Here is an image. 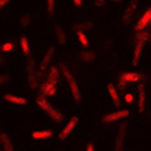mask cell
<instances>
[{
    "label": "cell",
    "instance_id": "6da1fadb",
    "mask_svg": "<svg viewBox=\"0 0 151 151\" xmlns=\"http://www.w3.org/2000/svg\"><path fill=\"white\" fill-rule=\"evenodd\" d=\"M59 70L61 71V74H63L64 79L67 81L68 87H70V90H71V94H72L74 101L76 102V104H81V102H82L81 88H79V86H78V83H76V81H75V78H74V75H72V72H71L70 67H68L67 64L60 63L59 64Z\"/></svg>",
    "mask_w": 151,
    "mask_h": 151
},
{
    "label": "cell",
    "instance_id": "7a4b0ae2",
    "mask_svg": "<svg viewBox=\"0 0 151 151\" xmlns=\"http://www.w3.org/2000/svg\"><path fill=\"white\" fill-rule=\"evenodd\" d=\"M35 102H37V105L41 108V110H44V112H45L46 114L55 121V123H61V121L64 120L63 113L60 112V110H57L56 108H55V106H53L52 104L44 97V95L37 97V98H35Z\"/></svg>",
    "mask_w": 151,
    "mask_h": 151
},
{
    "label": "cell",
    "instance_id": "3957f363",
    "mask_svg": "<svg viewBox=\"0 0 151 151\" xmlns=\"http://www.w3.org/2000/svg\"><path fill=\"white\" fill-rule=\"evenodd\" d=\"M129 116V110L128 109H121V110H116V112L108 113L105 116L102 117V123L105 124H110V123H116V121H120V120L125 119V117Z\"/></svg>",
    "mask_w": 151,
    "mask_h": 151
},
{
    "label": "cell",
    "instance_id": "277c9868",
    "mask_svg": "<svg viewBox=\"0 0 151 151\" xmlns=\"http://www.w3.org/2000/svg\"><path fill=\"white\" fill-rule=\"evenodd\" d=\"M137 7H139V0H131L129 3H128V6L125 7V10H124V14H123V22H124V25H128V23L132 21V17H134L135 11H136Z\"/></svg>",
    "mask_w": 151,
    "mask_h": 151
},
{
    "label": "cell",
    "instance_id": "5b68a950",
    "mask_svg": "<svg viewBox=\"0 0 151 151\" xmlns=\"http://www.w3.org/2000/svg\"><path fill=\"white\" fill-rule=\"evenodd\" d=\"M78 121H79L78 116H72V117L70 119V121H67L65 127H64L63 129H61V132L59 134V139H60V140H65V139L70 136L71 132H72V131H74V128L76 127Z\"/></svg>",
    "mask_w": 151,
    "mask_h": 151
},
{
    "label": "cell",
    "instance_id": "8992f818",
    "mask_svg": "<svg viewBox=\"0 0 151 151\" xmlns=\"http://www.w3.org/2000/svg\"><path fill=\"white\" fill-rule=\"evenodd\" d=\"M150 21H151V7L147 8V10H146V12H144V14L140 17V19L137 21V23L135 25V30H136V32L144 30V29L150 25Z\"/></svg>",
    "mask_w": 151,
    "mask_h": 151
},
{
    "label": "cell",
    "instance_id": "52a82bcc",
    "mask_svg": "<svg viewBox=\"0 0 151 151\" xmlns=\"http://www.w3.org/2000/svg\"><path fill=\"white\" fill-rule=\"evenodd\" d=\"M146 42L142 40H135V48H134V56H132V64L136 67L139 61H140V56L143 52V46Z\"/></svg>",
    "mask_w": 151,
    "mask_h": 151
},
{
    "label": "cell",
    "instance_id": "ba28073f",
    "mask_svg": "<svg viewBox=\"0 0 151 151\" xmlns=\"http://www.w3.org/2000/svg\"><path fill=\"white\" fill-rule=\"evenodd\" d=\"M53 55H55V46H49L48 49H46L45 55H44V59H42L41 64H40V72H44L46 68L49 67L50 61L53 59Z\"/></svg>",
    "mask_w": 151,
    "mask_h": 151
},
{
    "label": "cell",
    "instance_id": "9c48e42d",
    "mask_svg": "<svg viewBox=\"0 0 151 151\" xmlns=\"http://www.w3.org/2000/svg\"><path fill=\"white\" fill-rule=\"evenodd\" d=\"M27 82L32 88H37V75H35L34 61L33 60H30L27 64Z\"/></svg>",
    "mask_w": 151,
    "mask_h": 151
},
{
    "label": "cell",
    "instance_id": "30bf717a",
    "mask_svg": "<svg viewBox=\"0 0 151 151\" xmlns=\"http://www.w3.org/2000/svg\"><path fill=\"white\" fill-rule=\"evenodd\" d=\"M57 86L56 84H52V83H48V82H44V83L41 84V87H40V90H41V94L44 95V97H52V95L56 94L57 91Z\"/></svg>",
    "mask_w": 151,
    "mask_h": 151
},
{
    "label": "cell",
    "instance_id": "8fae6325",
    "mask_svg": "<svg viewBox=\"0 0 151 151\" xmlns=\"http://www.w3.org/2000/svg\"><path fill=\"white\" fill-rule=\"evenodd\" d=\"M137 91H139L137 109H139V112H140V113H143L144 110H146V88H144V84H139Z\"/></svg>",
    "mask_w": 151,
    "mask_h": 151
},
{
    "label": "cell",
    "instance_id": "7c38bea8",
    "mask_svg": "<svg viewBox=\"0 0 151 151\" xmlns=\"http://www.w3.org/2000/svg\"><path fill=\"white\" fill-rule=\"evenodd\" d=\"M3 99L6 102H10V104H14V105H26L27 104V99L23 98V97H19V95H14V94H4Z\"/></svg>",
    "mask_w": 151,
    "mask_h": 151
},
{
    "label": "cell",
    "instance_id": "4fadbf2b",
    "mask_svg": "<svg viewBox=\"0 0 151 151\" xmlns=\"http://www.w3.org/2000/svg\"><path fill=\"white\" fill-rule=\"evenodd\" d=\"M53 33H55V37H56V41L59 42L60 45H65V42H67V35H65V32H64V29L61 26L56 25L53 27Z\"/></svg>",
    "mask_w": 151,
    "mask_h": 151
},
{
    "label": "cell",
    "instance_id": "5bb4252c",
    "mask_svg": "<svg viewBox=\"0 0 151 151\" xmlns=\"http://www.w3.org/2000/svg\"><path fill=\"white\" fill-rule=\"evenodd\" d=\"M52 129H41V131H34L32 132V137L35 139V140H44V139H49V137L53 136Z\"/></svg>",
    "mask_w": 151,
    "mask_h": 151
},
{
    "label": "cell",
    "instance_id": "9a60e30c",
    "mask_svg": "<svg viewBox=\"0 0 151 151\" xmlns=\"http://www.w3.org/2000/svg\"><path fill=\"white\" fill-rule=\"evenodd\" d=\"M48 83H52V84H56L59 83V67H56V65H53V67L49 68V74H48V76H46V81Z\"/></svg>",
    "mask_w": 151,
    "mask_h": 151
},
{
    "label": "cell",
    "instance_id": "2e32d148",
    "mask_svg": "<svg viewBox=\"0 0 151 151\" xmlns=\"http://www.w3.org/2000/svg\"><path fill=\"white\" fill-rule=\"evenodd\" d=\"M108 91H109V95H110V99L113 101V104L116 106L120 105V97H119V91H117V87L114 84L109 83L108 84Z\"/></svg>",
    "mask_w": 151,
    "mask_h": 151
},
{
    "label": "cell",
    "instance_id": "e0dca14e",
    "mask_svg": "<svg viewBox=\"0 0 151 151\" xmlns=\"http://www.w3.org/2000/svg\"><path fill=\"white\" fill-rule=\"evenodd\" d=\"M0 144L4 148V151H14V146L11 143V139L7 134H1L0 135Z\"/></svg>",
    "mask_w": 151,
    "mask_h": 151
},
{
    "label": "cell",
    "instance_id": "ac0fdd59",
    "mask_svg": "<svg viewBox=\"0 0 151 151\" xmlns=\"http://www.w3.org/2000/svg\"><path fill=\"white\" fill-rule=\"evenodd\" d=\"M120 78L125 81L127 83H129V82H139L142 79V75L137 74V72H124V74L120 75Z\"/></svg>",
    "mask_w": 151,
    "mask_h": 151
},
{
    "label": "cell",
    "instance_id": "d6986e66",
    "mask_svg": "<svg viewBox=\"0 0 151 151\" xmlns=\"http://www.w3.org/2000/svg\"><path fill=\"white\" fill-rule=\"evenodd\" d=\"M19 45H21V49L23 52L25 56H29L30 55V45H29V40L26 35H22L19 38Z\"/></svg>",
    "mask_w": 151,
    "mask_h": 151
},
{
    "label": "cell",
    "instance_id": "ffe728a7",
    "mask_svg": "<svg viewBox=\"0 0 151 151\" xmlns=\"http://www.w3.org/2000/svg\"><path fill=\"white\" fill-rule=\"evenodd\" d=\"M79 57H81V60L84 61V63H91V61H94L97 59L95 53L91 52V50H83V52H81V56Z\"/></svg>",
    "mask_w": 151,
    "mask_h": 151
},
{
    "label": "cell",
    "instance_id": "44dd1931",
    "mask_svg": "<svg viewBox=\"0 0 151 151\" xmlns=\"http://www.w3.org/2000/svg\"><path fill=\"white\" fill-rule=\"evenodd\" d=\"M33 22V15L29 14V12H26V14H23L21 17V19H19V26H21L22 29H26L30 26V23Z\"/></svg>",
    "mask_w": 151,
    "mask_h": 151
},
{
    "label": "cell",
    "instance_id": "7402d4cb",
    "mask_svg": "<svg viewBox=\"0 0 151 151\" xmlns=\"http://www.w3.org/2000/svg\"><path fill=\"white\" fill-rule=\"evenodd\" d=\"M125 128H127V124L123 123V125L120 127L119 129V136H117V144H116V150L120 151V148H121V146H123V142H124V136H125Z\"/></svg>",
    "mask_w": 151,
    "mask_h": 151
},
{
    "label": "cell",
    "instance_id": "603a6c76",
    "mask_svg": "<svg viewBox=\"0 0 151 151\" xmlns=\"http://www.w3.org/2000/svg\"><path fill=\"white\" fill-rule=\"evenodd\" d=\"M76 35H78V40H79V42L82 44V46H84V48H88V40H87V35H86V33H84L83 30H76Z\"/></svg>",
    "mask_w": 151,
    "mask_h": 151
},
{
    "label": "cell",
    "instance_id": "cb8c5ba5",
    "mask_svg": "<svg viewBox=\"0 0 151 151\" xmlns=\"http://www.w3.org/2000/svg\"><path fill=\"white\" fill-rule=\"evenodd\" d=\"M151 38V34L148 32H144V30H140V32H136L135 34V40H142V41H148Z\"/></svg>",
    "mask_w": 151,
    "mask_h": 151
},
{
    "label": "cell",
    "instance_id": "d4e9b609",
    "mask_svg": "<svg viewBox=\"0 0 151 151\" xmlns=\"http://www.w3.org/2000/svg\"><path fill=\"white\" fill-rule=\"evenodd\" d=\"M55 10H56V0H46V11H48V14L53 15Z\"/></svg>",
    "mask_w": 151,
    "mask_h": 151
},
{
    "label": "cell",
    "instance_id": "484cf974",
    "mask_svg": "<svg viewBox=\"0 0 151 151\" xmlns=\"http://www.w3.org/2000/svg\"><path fill=\"white\" fill-rule=\"evenodd\" d=\"M15 45H14V42H4L3 45L0 46V50L1 52H11V50H14Z\"/></svg>",
    "mask_w": 151,
    "mask_h": 151
},
{
    "label": "cell",
    "instance_id": "4316f807",
    "mask_svg": "<svg viewBox=\"0 0 151 151\" xmlns=\"http://www.w3.org/2000/svg\"><path fill=\"white\" fill-rule=\"evenodd\" d=\"M11 79L10 74H0V86H3V84L8 83Z\"/></svg>",
    "mask_w": 151,
    "mask_h": 151
},
{
    "label": "cell",
    "instance_id": "83f0119b",
    "mask_svg": "<svg viewBox=\"0 0 151 151\" xmlns=\"http://www.w3.org/2000/svg\"><path fill=\"white\" fill-rule=\"evenodd\" d=\"M93 27V23H90L88 22V25L86 23V25H82V23H79V25L76 26V30H84V29H91Z\"/></svg>",
    "mask_w": 151,
    "mask_h": 151
},
{
    "label": "cell",
    "instance_id": "f1b7e54d",
    "mask_svg": "<svg viewBox=\"0 0 151 151\" xmlns=\"http://www.w3.org/2000/svg\"><path fill=\"white\" fill-rule=\"evenodd\" d=\"M124 99H125V102L127 104H132V102H134V95L131 94V93H128V94H125L124 95Z\"/></svg>",
    "mask_w": 151,
    "mask_h": 151
},
{
    "label": "cell",
    "instance_id": "f546056e",
    "mask_svg": "<svg viewBox=\"0 0 151 151\" xmlns=\"http://www.w3.org/2000/svg\"><path fill=\"white\" fill-rule=\"evenodd\" d=\"M117 88H121V90L127 88V82H125V81H123L121 78L119 79V87H117Z\"/></svg>",
    "mask_w": 151,
    "mask_h": 151
},
{
    "label": "cell",
    "instance_id": "4dcf8cb0",
    "mask_svg": "<svg viewBox=\"0 0 151 151\" xmlns=\"http://www.w3.org/2000/svg\"><path fill=\"white\" fill-rule=\"evenodd\" d=\"M10 1H11V0H0V10H1L3 7H6Z\"/></svg>",
    "mask_w": 151,
    "mask_h": 151
},
{
    "label": "cell",
    "instance_id": "1f68e13d",
    "mask_svg": "<svg viewBox=\"0 0 151 151\" xmlns=\"http://www.w3.org/2000/svg\"><path fill=\"white\" fill-rule=\"evenodd\" d=\"M105 0H95V6H98V7H102V6H105Z\"/></svg>",
    "mask_w": 151,
    "mask_h": 151
},
{
    "label": "cell",
    "instance_id": "d6a6232c",
    "mask_svg": "<svg viewBox=\"0 0 151 151\" xmlns=\"http://www.w3.org/2000/svg\"><path fill=\"white\" fill-rule=\"evenodd\" d=\"M72 1H74V4L76 6V7H82V4H83L82 0H72Z\"/></svg>",
    "mask_w": 151,
    "mask_h": 151
},
{
    "label": "cell",
    "instance_id": "836d02e7",
    "mask_svg": "<svg viewBox=\"0 0 151 151\" xmlns=\"http://www.w3.org/2000/svg\"><path fill=\"white\" fill-rule=\"evenodd\" d=\"M86 151H94V146H93L91 143H88L87 146H86Z\"/></svg>",
    "mask_w": 151,
    "mask_h": 151
},
{
    "label": "cell",
    "instance_id": "e575fe53",
    "mask_svg": "<svg viewBox=\"0 0 151 151\" xmlns=\"http://www.w3.org/2000/svg\"><path fill=\"white\" fill-rule=\"evenodd\" d=\"M112 1H114V3H120V1H124V0H112Z\"/></svg>",
    "mask_w": 151,
    "mask_h": 151
},
{
    "label": "cell",
    "instance_id": "d590c367",
    "mask_svg": "<svg viewBox=\"0 0 151 151\" xmlns=\"http://www.w3.org/2000/svg\"><path fill=\"white\" fill-rule=\"evenodd\" d=\"M150 25H151V21H150Z\"/></svg>",
    "mask_w": 151,
    "mask_h": 151
},
{
    "label": "cell",
    "instance_id": "8d00e7d4",
    "mask_svg": "<svg viewBox=\"0 0 151 151\" xmlns=\"http://www.w3.org/2000/svg\"><path fill=\"white\" fill-rule=\"evenodd\" d=\"M150 40H151V38H150Z\"/></svg>",
    "mask_w": 151,
    "mask_h": 151
}]
</instances>
